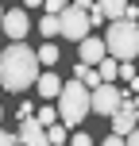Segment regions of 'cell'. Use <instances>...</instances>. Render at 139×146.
Returning <instances> with one entry per match:
<instances>
[{
  "label": "cell",
  "instance_id": "1",
  "mask_svg": "<svg viewBox=\"0 0 139 146\" xmlns=\"http://www.w3.org/2000/svg\"><path fill=\"white\" fill-rule=\"evenodd\" d=\"M43 62H39V50H31L27 42H12L4 54H0V85H4V92H27V88L39 85V77H43Z\"/></svg>",
  "mask_w": 139,
  "mask_h": 146
},
{
  "label": "cell",
  "instance_id": "2",
  "mask_svg": "<svg viewBox=\"0 0 139 146\" xmlns=\"http://www.w3.org/2000/svg\"><path fill=\"white\" fill-rule=\"evenodd\" d=\"M58 111H62V123L66 127H77L93 111V88L81 85V81H66V88L58 96Z\"/></svg>",
  "mask_w": 139,
  "mask_h": 146
},
{
  "label": "cell",
  "instance_id": "3",
  "mask_svg": "<svg viewBox=\"0 0 139 146\" xmlns=\"http://www.w3.org/2000/svg\"><path fill=\"white\" fill-rule=\"evenodd\" d=\"M104 42H108V54H112L116 62H139V27H135L132 19L108 23Z\"/></svg>",
  "mask_w": 139,
  "mask_h": 146
},
{
  "label": "cell",
  "instance_id": "4",
  "mask_svg": "<svg viewBox=\"0 0 139 146\" xmlns=\"http://www.w3.org/2000/svg\"><path fill=\"white\" fill-rule=\"evenodd\" d=\"M58 19H62V38H70V42H85V38H89V27H93V19H89V8L70 4L66 12L58 15Z\"/></svg>",
  "mask_w": 139,
  "mask_h": 146
},
{
  "label": "cell",
  "instance_id": "5",
  "mask_svg": "<svg viewBox=\"0 0 139 146\" xmlns=\"http://www.w3.org/2000/svg\"><path fill=\"white\" fill-rule=\"evenodd\" d=\"M128 104V92H120L116 85H101V88H93V115H116L120 108Z\"/></svg>",
  "mask_w": 139,
  "mask_h": 146
},
{
  "label": "cell",
  "instance_id": "6",
  "mask_svg": "<svg viewBox=\"0 0 139 146\" xmlns=\"http://www.w3.org/2000/svg\"><path fill=\"white\" fill-rule=\"evenodd\" d=\"M77 54H81V58H77L81 66H93V69H97L104 58H108V42H104V38H97V35H89L85 42H77Z\"/></svg>",
  "mask_w": 139,
  "mask_h": 146
},
{
  "label": "cell",
  "instance_id": "7",
  "mask_svg": "<svg viewBox=\"0 0 139 146\" xmlns=\"http://www.w3.org/2000/svg\"><path fill=\"white\" fill-rule=\"evenodd\" d=\"M27 31H31L27 12H23V8H8V12H4V35L12 38V42H23V38H27Z\"/></svg>",
  "mask_w": 139,
  "mask_h": 146
},
{
  "label": "cell",
  "instance_id": "8",
  "mask_svg": "<svg viewBox=\"0 0 139 146\" xmlns=\"http://www.w3.org/2000/svg\"><path fill=\"white\" fill-rule=\"evenodd\" d=\"M132 131H139V111H135V96H128V104L112 115V135H132Z\"/></svg>",
  "mask_w": 139,
  "mask_h": 146
},
{
  "label": "cell",
  "instance_id": "9",
  "mask_svg": "<svg viewBox=\"0 0 139 146\" xmlns=\"http://www.w3.org/2000/svg\"><path fill=\"white\" fill-rule=\"evenodd\" d=\"M19 142L23 146H50V131L39 119H23L19 123Z\"/></svg>",
  "mask_w": 139,
  "mask_h": 146
},
{
  "label": "cell",
  "instance_id": "10",
  "mask_svg": "<svg viewBox=\"0 0 139 146\" xmlns=\"http://www.w3.org/2000/svg\"><path fill=\"white\" fill-rule=\"evenodd\" d=\"M35 88H39V96H43L46 104H54V100L62 96V88H66V81H62L54 69H46L43 77H39V85H35Z\"/></svg>",
  "mask_w": 139,
  "mask_h": 146
},
{
  "label": "cell",
  "instance_id": "11",
  "mask_svg": "<svg viewBox=\"0 0 139 146\" xmlns=\"http://www.w3.org/2000/svg\"><path fill=\"white\" fill-rule=\"evenodd\" d=\"M132 4H135V0H97V8L104 12V19H108V23L124 19V12H128Z\"/></svg>",
  "mask_w": 139,
  "mask_h": 146
},
{
  "label": "cell",
  "instance_id": "12",
  "mask_svg": "<svg viewBox=\"0 0 139 146\" xmlns=\"http://www.w3.org/2000/svg\"><path fill=\"white\" fill-rule=\"evenodd\" d=\"M39 35H43L46 42H54V38L62 35V19L58 15H43V19H39Z\"/></svg>",
  "mask_w": 139,
  "mask_h": 146
},
{
  "label": "cell",
  "instance_id": "13",
  "mask_svg": "<svg viewBox=\"0 0 139 146\" xmlns=\"http://www.w3.org/2000/svg\"><path fill=\"white\" fill-rule=\"evenodd\" d=\"M77 81H81V85H89V88H101V85H104L101 69H93V66H81V62H77Z\"/></svg>",
  "mask_w": 139,
  "mask_h": 146
},
{
  "label": "cell",
  "instance_id": "14",
  "mask_svg": "<svg viewBox=\"0 0 139 146\" xmlns=\"http://www.w3.org/2000/svg\"><path fill=\"white\" fill-rule=\"evenodd\" d=\"M35 119L43 127H54V123H62V111H58V104H43V108L35 111Z\"/></svg>",
  "mask_w": 139,
  "mask_h": 146
},
{
  "label": "cell",
  "instance_id": "15",
  "mask_svg": "<svg viewBox=\"0 0 139 146\" xmlns=\"http://www.w3.org/2000/svg\"><path fill=\"white\" fill-rule=\"evenodd\" d=\"M97 69H101L104 85H112V81H120V62L112 58V54H108V58H104V62H101V66H97Z\"/></svg>",
  "mask_w": 139,
  "mask_h": 146
},
{
  "label": "cell",
  "instance_id": "16",
  "mask_svg": "<svg viewBox=\"0 0 139 146\" xmlns=\"http://www.w3.org/2000/svg\"><path fill=\"white\" fill-rule=\"evenodd\" d=\"M39 62H43L46 69H54V66H58V46H54V42H43V46H39Z\"/></svg>",
  "mask_w": 139,
  "mask_h": 146
},
{
  "label": "cell",
  "instance_id": "17",
  "mask_svg": "<svg viewBox=\"0 0 139 146\" xmlns=\"http://www.w3.org/2000/svg\"><path fill=\"white\" fill-rule=\"evenodd\" d=\"M46 131H50V146H70V127L66 123H54Z\"/></svg>",
  "mask_w": 139,
  "mask_h": 146
},
{
  "label": "cell",
  "instance_id": "18",
  "mask_svg": "<svg viewBox=\"0 0 139 146\" xmlns=\"http://www.w3.org/2000/svg\"><path fill=\"white\" fill-rule=\"evenodd\" d=\"M70 146H97V142H93L89 131H73V135H70Z\"/></svg>",
  "mask_w": 139,
  "mask_h": 146
},
{
  "label": "cell",
  "instance_id": "19",
  "mask_svg": "<svg viewBox=\"0 0 139 146\" xmlns=\"http://www.w3.org/2000/svg\"><path fill=\"white\" fill-rule=\"evenodd\" d=\"M46 15H62V12H66V8H70V0H46Z\"/></svg>",
  "mask_w": 139,
  "mask_h": 146
},
{
  "label": "cell",
  "instance_id": "20",
  "mask_svg": "<svg viewBox=\"0 0 139 146\" xmlns=\"http://www.w3.org/2000/svg\"><path fill=\"white\" fill-rule=\"evenodd\" d=\"M135 77H139V73H135V62H120V81H128V85H132Z\"/></svg>",
  "mask_w": 139,
  "mask_h": 146
},
{
  "label": "cell",
  "instance_id": "21",
  "mask_svg": "<svg viewBox=\"0 0 139 146\" xmlns=\"http://www.w3.org/2000/svg\"><path fill=\"white\" fill-rule=\"evenodd\" d=\"M23 119H35V108H31L27 100H19V123H23Z\"/></svg>",
  "mask_w": 139,
  "mask_h": 146
},
{
  "label": "cell",
  "instance_id": "22",
  "mask_svg": "<svg viewBox=\"0 0 139 146\" xmlns=\"http://www.w3.org/2000/svg\"><path fill=\"white\" fill-rule=\"evenodd\" d=\"M0 146H23V142H19V135H12V131H4V135H0Z\"/></svg>",
  "mask_w": 139,
  "mask_h": 146
},
{
  "label": "cell",
  "instance_id": "23",
  "mask_svg": "<svg viewBox=\"0 0 139 146\" xmlns=\"http://www.w3.org/2000/svg\"><path fill=\"white\" fill-rule=\"evenodd\" d=\"M101 146H128V139H124V135H112V131H108V139H104Z\"/></svg>",
  "mask_w": 139,
  "mask_h": 146
},
{
  "label": "cell",
  "instance_id": "24",
  "mask_svg": "<svg viewBox=\"0 0 139 146\" xmlns=\"http://www.w3.org/2000/svg\"><path fill=\"white\" fill-rule=\"evenodd\" d=\"M124 19H132L135 27H139V4H132V8H128V12H124Z\"/></svg>",
  "mask_w": 139,
  "mask_h": 146
},
{
  "label": "cell",
  "instance_id": "25",
  "mask_svg": "<svg viewBox=\"0 0 139 146\" xmlns=\"http://www.w3.org/2000/svg\"><path fill=\"white\" fill-rule=\"evenodd\" d=\"M128 146H139V131H132V135H128Z\"/></svg>",
  "mask_w": 139,
  "mask_h": 146
},
{
  "label": "cell",
  "instance_id": "26",
  "mask_svg": "<svg viewBox=\"0 0 139 146\" xmlns=\"http://www.w3.org/2000/svg\"><path fill=\"white\" fill-rule=\"evenodd\" d=\"M39 4H46V0H23V8H39Z\"/></svg>",
  "mask_w": 139,
  "mask_h": 146
},
{
  "label": "cell",
  "instance_id": "27",
  "mask_svg": "<svg viewBox=\"0 0 139 146\" xmlns=\"http://www.w3.org/2000/svg\"><path fill=\"white\" fill-rule=\"evenodd\" d=\"M135 111H139V96H135Z\"/></svg>",
  "mask_w": 139,
  "mask_h": 146
},
{
  "label": "cell",
  "instance_id": "28",
  "mask_svg": "<svg viewBox=\"0 0 139 146\" xmlns=\"http://www.w3.org/2000/svg\"><path fill=\"white\" fill-rule=\"evenodd\" d=\"M135 4H139V0H135Z\"/></svg>",
  "mask_w": 139,
  "mask_h": 146
}]
</instances>
